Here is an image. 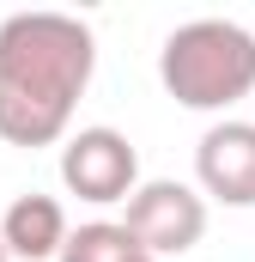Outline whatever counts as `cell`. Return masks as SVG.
<instances>
[{
  "instance_id": "obj_1",
  "label": "cell",
  "mask_w": 255,
  "mask_h": 262,
  "mask_svg": "<svg viewBox=\"0 0 255 262\" xmlns=\"http://www.w3.org/2000/svg\"><path fill=\"white\" fill-rule=\"evenodd\" d=\"M97 67V37L73 12H12L0 18V140L55 146L73 128Z\"/></svg>"
},
{
  "instance_id": "obj_2",
  "label": "cell",
  "mask_w": 255,
  "mask_h": 262,
  "mask_svg": "<svg viewBox=\"0 0 255 262\" xmlns=\"http://www.w3.org/2000/svg\"><path fill=\"white\" fill-rule=\"evenodd\" d=\"M158 79L183 110H231L255 92V37L237 18H189L164 37Z\"/></svg>"
},
{
  "instance_id": "obj_3",
  "label": "cell",
  "mask_w": 255,
  "mask_h": 262,
  "mask_svg": "<svg viewBox=\"0 0 255 262\" xmlns=\"http://www.w3.org/2000/svg\"><path fill=\"white\" fill-rule=\"evenodd\" d=\"M122 232L152 262L183 256V250L200 244V232H207V195H194L189 183H176V177H152V183H140L128 195Z\"/></svg>"
},
{
  "instance_id": "obj_4",
  "label": "cell",
  "mask_w": 255,
  "mask_h": 262,
  "mask_svg": "<svg viewBox=\"0 0 255 262\" xmlns=\"http://www.w3.org/2000/svg\"><path fill=\"white\" fill-rule=\"evenodd\" d=\"M61 183L91 207L128 201L140 189V152L122 128H79L61 140Z\"/></svg>"
},
{
  "instance_id": "obj_5",
  "label": "cell",
  "mask_w": 255,
  "mask_h": 262,
  "mask_svg": "<svg viewBox=\"0 0 255 262\" xmlns=\"http://www.w3.org/2000/svg\"><path fill=\"white\" fill-rule=\"evenodd\" d=\"M194 177L225 207H255V122H213L194 146Z\"/></svg>"
},
{
  "instance_id": "obj_6",
  "label": "cell",
  "mask_w": 255,
  "mask_h": 262,
  "mask_svg": "<svg viewBox=\"0 0 255 262\" xmlns=\"http://www.w3.org/2000/svg\"><path fill=\"white\" fill-rule=\"evenodd\" d=\"M0 244H6V256H24V262H49L61 256L67 244V213L55 195H18L6 213H0Z\"/></svg>"
},
{
  "instance_id": "obj_7",
  "label": "cell",
  "mask_w": 255,
  "mask_h": 262,
  "mask_svg": "<svg viewBox=\"0 0 255 262\" xmlns=\"http://www.w3.org/2000/svg\"><path fill=\"white\" fill-rule=\"evenodd\" d=\"M134 256H146V250L122 232V220H91V226L67 232L55 262H134Z\"/></svg>"
},
{
  "instance_id": "obj_8",
  "label": "cell",
  "mask_w": 255,
  "mask_h": 262,
  "mask_svg": "<svg viewBox=\"0 0 255 262\" xmlns=\"http://www.w3.org/2000/svg\"><path fill=\"white\" fill-rule=\"evenodd\" d=\"M0 262H12V256H6V244H0Z\"/></svg>"
},
{
  "instance_id": "obj_9",
  "label": "cell",
  "mask_w": 255,
  "mask_h": 262,
  "mask_svg": "<svg viewBox=\"0 0 255 262\" xmlns=\"http://www.w3.org/2000/svg\"><path fill=\"white\" fill-rule=\"evenodd\" d=\"M134 262H152V256H134Z\"/></svg>"
}]
</instances>
